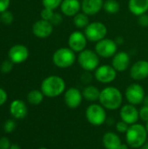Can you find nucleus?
Masks as SVG:
<instances>
[{
	"label": "nucleus",
	"instance_id": "f257e3e1",
	"mask_svg": "<svg viewBox=\"0 0 148 149\" xmlns=\"http://www.w3.org/2000/svg\"><path fill=\"white\" fill-rule=\"evenodd\" d=\"M99 104L106 110L115 111L121 107L123 102V94L115 86H106L100 91L99 99Z\"/></svg>",
	"mask_w": 148,
	"mask_h": 149
},
{
	"label": "nucleus",
	"instance_id": "f03ea898",
	"mask_svg": "<svg viewBox=\"0 0 148 149\" xmlns=\"http://www.w3.org/2000/svg\"><path fill=\"white\" fill-rule=\"evenodd\" d=\"M65 81L58 75L46 77L41 83L40 90L45 97L56 98L65 92Z\"/></svg>",
	"mask_w": 148,
	"mask_h": 149
},
{
	"label": "nucleus",
	"instance_id": "7ed1b4c3",
	"mask_svg": "<svg viewBox=\"0 0 148 149\" xmlns=\"http://www.w3.org/2000/svg\"><path fill=\"white\" fill-rule=\"evenodd\" d=\"M126 134V141L132 148H140L147 141V132L146 127L142 124L136 123L129 126Z\"/></svg>",
	"mask_w": 148,
	"mask_h": 149
},
{
	"label": "nucleus",
	"instance_id": "20e7f679",
	"mask_svg": "<svg viewBox=\"0 0 148 149\" xmlns=\"http://www.w3.org/2000/svg\"><path fill=\"white\" fill-rule=\"evenodd\" d=\"M76 52L69 47H61L55 51L52 55V62L58 68H69L77 59Z\"/></svg>",
	"mask_w": 148,
	"mask_h": 149
},
{
	"label": "nucleus",
	"instance_id": "39448f33",
	"mask_svg": "<svg viewBox=\"0 0 148 149\" xmlns=\"http://www.w3.org/2000/svg\"><path fill=\"white\" fill-rule=\"evenodd\" d=\"M106 109L103 107L100 104L92 103L89 105L85 110L86 120L94 127H99L105 124L107 120Z\"/></svg>",
	"mask_w": 148,
	"mask_h": 149
},
{
	"label": "nucleus",
	"instance_id": "423d86ee",
	"mask_svg": "<svg viewBox=\"0 0 148 149\" xmlns=\"http://www.w3.org/2000/svg\"><path fill=\"white\" fill-rule=\"evenodd\" d=\"M78 62L84 71L92 72L99 66V56L95 51L85 49L79 52L78 56Z\"/></svg>",
	"mask_w": 148,
	"mask_h": 149
},
{
	"label": "nucleus",
	"instance_id": "0eeeda50",
	"mask_svg": "<svg viewBox=\"0 0 148 149\" xmlns=\"http://www.w3.org/2000/svg\"><path fill=\"white\" fill-rule=\"evenodd\" d=\"M85 35L90 42H99L106 38L107 28L101 22H92L85 28Z\"/></svg>",
	"mask_w": 148,
	"mask_h": 149
},
{
	"label": "nucleus",
	"instance_id": "6e6552de",
	"mask_svg": "<svg viewBox=\"0 0 148 149\" xmlns=\"http://www.w3.org/2000/svg\"><path fill=\"white\" fill-rule=\"evenodd\" d=\"M118 45L115 40L111 38H103L102 40L99 41L95 45V52L96 53L105 58H109L113 57L117 53Z\"/></svg>",
	"mask_w": 148,
	"mask_h": 149
},
{
	"label": "nucleus",
	"instance_id": "1a4fd4ad",
	"mask_svg": "<svg viewBox=\"0 0 148 149\" xmlns=\"http://www.w3.org/2000/svg\"><path fill=\"white\" fill-rule=\"evenodd\" d=\"M146 96L143 86L138 83H133L128 86L125 92V98L129 104L138 106L142 104Z\"/></svg>",
	"mask_w": 148,
	"mask_h": 149
},
{
	"label": "nucleus",
	"instance_id": "9d476101",
	"mask_svg": "<svg viewBox=\"0 0 148 149\" xmlns=\"http://www.w3.org/2000/svg\"><path fill=\"white\" fill-rule=\"evenodd\" d=\"M117 71L113 67V65H99L94 71V78L97 81L102 84H110L115 80L117 77Z\"/></svg>",
	"mask_w": 148,
	"mask_h": 149
},
{
	"label": "nucleus",
	"instance_id": "9b49d317",
	"mask_svg": "<svg viewBox=\"0 0 148 149\" xmlns=\"http://www.w3.org/2000/svg\"><path fill=\"white\" fill-rule=\"evenodd\" d=\"M82 92L76 87H70L64 93V101L67 107L71 109L78 108L83 100Z\"/></svg>",
	"mask_w": 148,
	"mask_h": 149
},
{
	"label": "nucleus",
	"instance_id": "f8f14e48",
	"mask_svg": "<svg viewBox=\"0 0 148 149\" xmlns=\"http://www.w3.org/2000/svg\"><path fill=\"white\" fill-rule=\"evenodd\" d=\"M120 120L125 121L129 126L138 123L140 120V112L136 106L132 104H126L120 107Z\"/></svg>",
	"mask_w": 148,
	"mask_h": 149
},
{
	"label": "nucleus",
	"instance_id": "ddd939ff",
	"mask_svg": "<svg viewBox=\"0 0 148 149\" xmlns=\"http://www.w3.org/2000/svg\"><path fill=\"white\" fill-rule=\"evenodd\" d=\"M87 38L84 32L75 31L72 32L68 38V47L75 52H80L84 51L87 45Z\"/></svg>",
	"mask_w": 148,
	"mask_h": 149
},
{
	"label": "nucleus",
	"instance_id": "4468645a",
	"mask_svg": "<svg viewBox=\"0 0 148 149\" xmlns=\"http://www.w3.org/2000/svg\"><path fill=\"white\" fill-rule=\"evenodd\" d=\"M8 57L13 64H21L27 60L29 57V50L25 45H15L9 50Z\"/></svg>",
	"mask_w": 148,
	"mask_h": 149
},
{
	"label": "nucleus",
	"instance_id": "2eb2a0df",
	"mask_svg": "<svg viewBox=\"0 0 148 149\" xmlns=\"http://www.w3.org/2000/svg\"><path fill=\"white\" fill-rule=\"evenodd\" d=\"M53 31V25L51 22L39 19L32 25V33L39 38H46L51 35Z\"/></svg>",
	"mask_w": 148,
	"mask_h": 149
},
{
	"label": "nucleus",
	"instance_id": "dca6fc26",
	"mask_svg": "<svg viewBox=\"0 0 148 149\" xmlns=\"http://www.w3.org/2000/svg\"><path fill=\"white\" fill-rule=\"evenodd\" d=\"M130 76L134 80H143L148 77V61L138 60L130 68Z\"/></svg>",
	"mask_w": 148,
	"mask_h": 149
},
{
	"label": "nucleus",
	"instance_id": "f3484780",
	"mask_svg": "<svg viewBox=\"0 0 148 149\" xmlns=\"http://www.w3.org/2000/svg\"><path fill=\"white\" fill-rule=\"evenodd\" d=\"M130 62L131 58L128 53L126 52H119L113 57L112 65L117 72H122L129 67Z\"/></svg>",
	"mask_w": 148,
	"mask_h": 149
},
{
	"label": "nucleus",
	"instance_id": "a211bd4d",
	"mask_svg": "<svg viewBox=\"0 0 148 149\" xmlns=\"http://www.w3.org/2000/svg\"><path fill=\"white\" fill-rule=\"evenodd\" d=\"M10 113L13 118L17 120L25 118L28 113V108L24 101L22 100H14L10 105Z\"/></svg>",
	"mask_w": 148,
	"mask_h": 149
},
{
	"label": "nucleus",
	"instance_id": "6ab92c4d",
	"mask_svg": "<svg viewBox=\"0 0 148 149\" xmlns=\"http://www.w3.org/2000/svg\"><path fill=\"white\" fill-rule=\"evenodd\" d=\"M104 0H82L81 10L88 16H94L103 9Z\"/></svg>",
	"mask_w": 148,
	"mask_h": 149
},
{
	"label": "nucleus",
	"instance_id": "aec40b11",
	"mask_svg": "<svg viewBox=\"0 0 148 149\" xmlns=\"http://www.w3.org/2000/svg\"><path fill=\"white\" fill-rule=\"evenodd\" d=\"M60 10L65 16L74 17L81 10V3L79 0H63Z\"/></svg>",
	"mask_w": 148,
	"mask_h": 149
},
{
	"label": "nucleus",
	"instance_id": "412c9836",
	"mask_svg": "<svg viewBox=\"0 0 148 149\" xmlns=\"http://www.w3.org/2000/svg\"><path fill=\"white\" fill-rule=\"evenodd\" d=\"M121 144V139L114 132H106L102 137V145L106 149H120Z\"/></svg>",
	"mask_w": 148,
	"mask_h": 149
},
{
	"label": "nucleus",
	"instance_id": "4be33fe9",
	"mask_svg": "<svg viewBox=\"0 0 148 149\" xmlns=\"http://www.w3.org/2000/svg\"><path fill=\"white\" fill-rule=\"evenodd\" d=\"M128 9L134 16H140L148 11V0H129Z\"/></svg>",
	"mask_w": 148,
	"mask_h": 149
},
{
	"label": "nucleus",
	"instance_id": "5701e85b",
	"mask_svg": "<svg viewBox=\"0 0 148 149\" xmlns=\"http://www.w3.org/2000/svg\"><path fill=\"white\" fill-rule=\"evenodd\" d=\"M82 94L83 98L89 101L94 103L95 101L99 100V95H100V90L92 85H87L83 90H82Z\"/></svg>",
	"mask_w": 148,
	"mask_h": 149
},
{
	"label": "nucleus",
	"instance_id": "b1692460",
	"mask_svg": "<svg viewBox=\"0 0 148 149\" xmlns=\"http://www.w3.org/2000/svg\"><path fill=\"white\" fill-rule=\"evenodd\" d=\"M44 95L41 90L34 89V90H31L28 93L27 101L31 105L37 106V105H39L42 103V101L44 100Z\"/></svg>",
	"mask_w": 148,
	"mask_h": 149
},
{
	"label": "nucleus",
	"instance_id": "393cba45",
	"mask_svg": "<svg viewBox=\"0 0 148 149\" xmlns=\"http://www.w3.org/2000/svg\"><path fill=\"white\" fill-rule=\"evenodd\" d=\"M73 24L79 29H85L89 24V16L84 12H79L73 17Z\"/></svg>",
	"mask_w": 148,
	"mask_h": 149
},
{
	"label": "nucleus",
	"instance_id": "a878e982",
	"mask_svg": "<svg viewBox=\"0 0 148 149\" xmlns=\"http://www.w3.org/2000/svg\"><path fill=\"white\" fill-rule=\"evenodd\" d=\"M103 9L108 14H116L120 11V5L116 0H106L104 2Z\"/></svg>",
	"mask_w": 148,
	"mask_h": 149
},
{
	"label": "nucleus",
	"instance_id": "bb28decb",
	"mask_svg": "<svg viewBox=\"0 0 148 149\" xmlns=\"http://www.w3.org/2000/svg\"><path fill=\"white\" fill-rule=\"evenodd\" d=\"M63 0H42L44 8H48L51 10H56L58 7H60Z\"/></svg>",
	"mask_w": 148,
	"mask_h": 149
},
{
	"label": "nucleus",
	"instance_id": "cd10ccee",
	"mask_svg": "<svg viewBox=\"0 0 148 149\" xmlns=\"http://www.w3.org/2000/svg\"><path fill=\"white\" fill-rule=\"evenodd\" d=\"M0 18H1V22H3L5 24H10L13 22V19H14L12 13L10 11H9V10H5V11L2 12L1 16H0Z\"/></svg>",
	"mask_w": 148,
	"mask_h": 149
},
{
	"label": "nucleus",
	"instance_id": "c85d7f7f",
	"mask_svg": "<svg viewBox=\"0 0 148 149\" xmlns=\"http://www.w3.org/2000/svg\"><path fill=\"white\" fill-rule=\"evenodd\" d=\"M16 127H17V124H16L15 120L10 119V120H7L5 121V123L3 125V130H4L5 133L10 134L16 129Z\"/></svg>",
	"mask_w": 148,
	"mask_h": 149
},
{
	"label": "nucleus",
	"instance_id": "c756f323",
	"mask_svg": "<svg viewBox=\"0 0 148 149\" xmlns=\"http://www.w3.org/2000/svg\"><path fill=\"white\" fill-rule=\"evenodd\" d=\"M54 10H51V9H48V8H44L40 13V16H41V18L44 19V20H46V21H51V19L52 18L53 15H54Z\"/></svg>",
	"mask_w": 148,
	"mask_h": 149
},
{
	"label": "nucleus",
	"instance_id": "7c9ffc66",
	"mask_svg": "<svg viewBox=\"0 0 148 149\" xmlns=\"http://www.w3.org/2000/svg\"><path fill=\"white\" fill-rule=\"evenodd\" d=\"M13 63L8 59V60H4L2 64H1V66H0V70L3 73H9L10 72L12 71V68H13Z\"/></svg>",
	"mask_w": 148,
	"mask_h": 149
},
{
	"label": "nucleus",
	"instance_id": "2f4dec72",
	"mask_svg": "<svg viewBox=\"0 0 148 149\" xmlns=\"http://www.w3.org/2000/svg\"><path fill=\"white\" fill-rule=\"evenodd\" d=\"M115 128H116V130H117L118 133L126 134V131H127L128 128H129V125L126 124L125 121H123V120H119V121L116 122V124H115Z\"/></svg>",
	"mask_w": 148,
	"mask_h": 149
},
{
	"label": "nucleus",
	"instance_id": "473e14b6",
	"mask_svg": "<svg viewBox=\"0 0 148 149\" xmlns=\"http://www.w3.org/2000/svg\"><path fill=\"white\" fill-rule=\"evenodd\" d=\"M140 112V119L144 121V122H147L148 121V107L146 106H142L141 108L139 110Z\"/></svg>",
	"mask_w": 148,
	"mask_h": 149
},
{
	"label": "nucleus",
	"instance_id": "72a5a7b5",
	"mask_svg": "<svg viewBox=\"0 0 148 149\" xmlns=\"http://www.w3.org/2000/svg\"><path fill=\"white\" fill-rule=\"evenodd\" d=\"M62 21H63V16L60 13L55 12L50 22L52 24V25H58L62 23Z\"/></svg>",
	"mask_w": 148,
	"mask_h": 149
},
{
	"label": "nucleus",
	"instance_id": "f704fd0d",
	"mask_svg": "<svg viewBox=\"0 0 148 149\" xmlns=\"http://www.w3.org/2000/svg\"><path fill=\"white\" fill-rule=\"evenodd\" d=\"M138 24L142 27L148 26V14L145 13L138 17Z\"/></svg>",
	"mask_w": 148,
	"mask_h": 149
},
{
	"label": "nucleus",
	"instance_id": "c9c22d12",
	"mask_svg": "<svg viewBox=\"0 0 148 149\" xmlns=\"http://www.w3.org/2000/svg\"><path fill=\"white\" fill-rule=\"evenodd\" d=\"M10 141L7 137L0 138V149H10Z\"/></svg>",
	"mask_w": 148,
	"mask_h": 149
},
{
	"label": "nucleus",
	"instance_id": "e433bc0d",
	"mask_svg": "<svg viewBox=\"0 0 148 149\" xmlns=\"http://www.w3.org/2000/svg\"><path fill=\"white\" fill-rule=\"evenodd\" d=\"M92 79V76L91 74V72H86L85 71V72L81 75V81L86 85H88Z\"/></svg>",
	"mask_w": 148,
	"mask_h": 149
},
{
	"label": "nucleus",
	"instance_id": "4c0bfd02",
	"mask_svg": "<svg viewBox=\"0 0 148 149\" xmlns=\"http://www.w3.org/2000/svg\"><path fill=\"white\" fill-rule=\"evenodd\" d=\"M10 3V0H0V13L8 10Z\"/></svg>",
	"mask_w": 148,
	"mask_h": 149
},
{
	"label": "nucleus",
	"instance_id": "58836bf2",
	"mask_svg": "<svg viewBox=\"0 0 148 149\" xmlns=\"http://www.w3.org/2000/svg\"><path fill=\"white\" fill-rule=\"evenodd\" d=\"M7 99H8L7 93L3 88L0 87V107L3 106L7 101Z\"/></svg>",
	"mask_w": 148,
	"mask_h": 149
},
{
	"label": "nucleus",
	"instance_id": "ea45409f",
	"mask_svg": "<svg viewBox=\"0 0 148 149\" xmlns=\"http://www.w3.org/2000/svg\"><path fill=\"white\" fill-rule=\"evenodd\" d=\"M115 42L117 43V45H122L123 42H124V39L122 37H118L116 39H115Z\"/></svg>",
	"mask_w": 148,
	"mask_h": 149
},
{
	"label": "nucleus",
	"instance_id": "a19ab883",
	"mask_svg": "<svg viewBox=\"0 0 148 149\" xmlns=\"http://www.w3.org/2000/svg\"><path fill=\"white\" fill-rule=\"evenodd\" d=\"M143 106H146V107H148V95H146L144 100H143V102H142Z\"/></svg>",
	"mask_w": 148,
	"mask_h": 149
},
{
	"label": "nucleus",
	"instance_id": "79ce46f5",
	"mask_svg": "<svg viewBox=\"0 0 148 149\" xmlns=\"http://www.w3.org/2000/svg\"><path fill=\"white\" fill-rule=\"evenodd\" d=\"M129 146H128V144L127 143H122L121 144V146H120V149H129Z\"/></svg>",
	"mask_w": 148,
	"mask_h": 149
},
{
	"label": "nucleus",
	"instance_id": "37998d69",
	"mask_svg": "<svg viewBox=\"0 0 148 149\" xmlns=\"http://www.w3.org/2000/svg\"><path fill=\"white\" fill-rule=\"evenodd\" d=\"M10 149H21V148H20V147H19L18 145H17V144H11V146H10Z\"/></svg>",
	"mask_w": 148,
	"mask_h": 149
},
{
	"label": "nucleus",
	"instance_id": "c03bdc74",
	"mask_svg": "<svg viewBox=\"0 0 148 149\" xmlns=\"http://www.w3.org/2000/svg\"><path fill=\"white\" fill-rule=\"evenodd\" d=\"M141 149H148V142L147 141L144 145H143V147L141 148Z\"/></svg>",
	"mask_w": 148,
	"mask_h": 149
},
{
	"label": "nucleus",
	"instance_id": "a18cd8bd",
	"mask_svg": "<svg viewBox=\"0 0 148 149\" xmlns=\"http://www.w3.org/2000/svg\"><path fill=\"white\" fill-rule=\"evenodd\" d=\"M145 127H146V129H147V134H148V121L147 122H146V125H145Z\"/></svg>",
	"mask_w": 148,
	"mask_h": 149
},
{
	"label": "nucleus",
	"instance_id": "49530a36",
	"mask_svg": "<svg viewBox=\"0 0 148 149\" xmlns=\"http://www.w3.org/2000/svg\"><path fill=\"white\" fill-rule=\"evenodd\" d=\"M38 149H48L47 148H38Z\"/></svg>",
	"mask_w": 148,
	"mask_h": 149
},
{
	"label": "nucleus",
	"instance_id": "de8ad7c7",
	"mask_svg": "<svg viewBox=\"0 0 148 149\" xmlns=\"http://www.w3.org/2000/svg\"><path fill=\"white\" fill-rule=\"evenodd\" d=\"M0 23H1V18H0Z\"/></svg>",
	"mask_w": 148,
	"mask_h": 149
}]
</instances>
